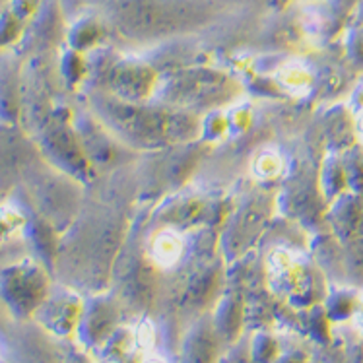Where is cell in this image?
I'll use <instances>...</instances> for the list:
<instances>
[{
    "label": "cell",
    "instance_id": "6da1fadb",
    "mask_svg": "<svg viewBox=\"0 0 363 363\" xmlns=\"http://www.w3.org/2000/svg\"><path fill=\"white\" fill-rule=\"evenodd\" d=\"M22 225V216L18 214V210L10 206L0 208V243L12 239L20 231Z\"/></svg>",
    "mask_w": 363,
    "mask_h": 363
}]
</instances>
